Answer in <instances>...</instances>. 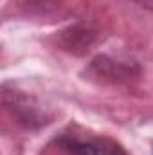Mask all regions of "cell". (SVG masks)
Instances as JSON below:
<instances>
[{
    "label": "cell",
    "instance_id": "3957f363",
    "mask_svg": "<svg viewBox=\"0 0 153 155\" xmlns=\"http://www.w3.org/2000/svg\"><path fill=\"white\" fill-rule=\"evenodd\" d=\"M146 2H148V0H146Z\"/></svg>",
    "mask_w": 153,
    "mask_h": 155
},
{
    "label": "cell",
    "instance_id": "6da1fadb",
    "mask_svg": "<svg viewBox=\"0 0 153 155\" xmlns=\"http://www.w3.org/2000/svg\"><path fill=\"white\" fill-rule=\"evenodd\" d=\"M52 143L65 155H128L124 146L112 137L81 134L72 128L61 132Z\"/></svg>",
    "mask_w": 153,
    "mask_h": 155
},
{
    "label": "cell",
    "instance_id": "7a4b0ae2",
    "mask_svg": "<svg viewBox=\"0 0 153 155\" xmlns=\"http://www.w3.org/2000/svg\"><path fill=\"white\" fill-rule=\"evenodd\" d=\"M4 105L11 112L13 119L24 128L36 130L49 123V116L38 105V101L18 88L9 90V87H4Z\"/></svg>",
    "mask_w": 153,
    "mask_h": 155
}]
</instances>
